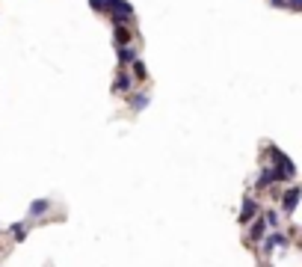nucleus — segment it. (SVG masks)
<instances>
[{
  "label": "nucleus",
  "instance_id": "7ed1b4c3",
  "mask_svg": "<svg viewBox=\"0 0 302 267\" xmlns=\"http://www.w3.org/2000/svg\"><path fill=\"white\" fill-rule=\"evenodd\" d=\"M276 181H287V175L279 169V166H267L261 175L255 178V190H267L269 184H276Z\"/></svg>",
  "mask_w": 302,
  "mask_h": 267
},
{
  "label": "nucleus",
  "instance_id": "ddd939ff",
  "mask_svg": "<svg viewBox=\"0 0 302 267\" xmlns=\"http://www.w3.org/2000/svg\"><path fill=\"white\" fill-rule=\"evenodd\" d=\"M282 6H287L290 12H299V9H302V0H282Z\"/></svg>",
  "mask_w": 302,
  "mask_h": 267
},
{
  "label": "nucleus",
  "instance_id": "9b49d317",
  "mask_svg": "<svg viewBox=\"0 0 302 267\" xmlns=\"http://www.w3.org/2000/svg\"><path fill=\"white\" fill-rule=\"evenodd\" d=\"M113 27H116V42L118 45H131V30H128V27H125V24H113Z\"/></svg>",
  "mask_w": 302,
  "mask_h": 267
},
{
  "label": "nucleus",
  "instance_id": "9d476101",
  "mask_svg": "<svg viewBox=\"0 0 302 267\" xmlns=\"http://www.w3.org/2000/svg\"><path fill=\"white\" fill-rule=\"evenodd\" d=\"M148 101H151L148 92H139V95H134V98H131V110H136V113H139V110H145V107H148Z\"/></svg>",
  "mask_w": 302,
  "mask_h": 267
},
{
  "label": "nucleus",
  "instance_id": "2eb2a0df",
  "mask_svg": "<svg viewBox=\"0 0 302 267\" xmlns=\"http://www.w3.org/2000/svg\"><path fill=\"white\" fill-rule=\"evenodd\" d=\"M89 3H92L95 12H107V0H89Z\"/></svg>",
  "mask_w": 302,
  "mask_h": 267
},
{
  "label": "nucleus",
  "instance_id": "4468645a",
  "mask_svg": "<svg viewBox=\"0 0 302 267\" xmlns=\"http://www.w3.org/2000/svg\"><path fill=\"white\" fill-rule=\"evenodd\" d=\"M131 66H134V74H136V77H145V66H142L139 60H134Z\"/></svg>",
  "mask_w": 302,
  "mask_h": 267
},
{
  "label": "nucleus",
  "instance_id": "f03ea898",
  "mask_svg": "<svg viewBox=\"0 0 302 267\" xmlns=\"http://www.w3.org/2000/svg\"><path fill=\"white\" fill-rule=\"evenodd\" d=\"M287 247H290V238L279 229H273V234H264V241H261V249H264L267 255L276 252V249H287Z\"/></svg>",
  "mask_w": 302,
  "mask_h": 267
},
{
  "label": "nucleus",
  "instance_id": "f257e3e1",
  "mask_svg": "<svg viewBox=\"0 0 302 267\" xmlns=\"http://www.w3.org/2000/svg\"><path fill=\"white\" fill-rule=\"evenodd\" d=\"M269 158H273V166H279V169H282V172L287 175V181H290V178L296 175V163H293V160L287 158V155L282 152V149L269 145Z\"/></svg>",
  "mask_w": 302,
  "mask_h": 267
},
{
  "label": "nucleus",
  "instance_id": "39448f33",
  "mask_svg": "<svg viewBox=\"0 0 302 267\" xmlns=\"http://www.w3.org/2000/svg\"><path fill=\"white\" fill-rule=\"evenodd\" d=\"M255 214H258V202H255L252 196H246V199H243V205H240V217H237V220H240V226H249L252 220H255Z\"/></svg>",
  "mask_w": 302,
  "mask_h": 267
},
{
  "label": "nucleus",
  "instance_id": "6e6552de",
  "mask_svg": "<svg viewBox=\"0 0 302 267\" xmlns=\"http://www.w3.org/2000/svg\"><path fill=\"white\" fill-rule=\"evenodd\" d=\"M134 60H136V51L131 45H118V63H122V66H131Z\"/></svg>",
  "mask_w": 302,
  "mask_h": 267
},
{
  "label": "nucleus",
  "instance_id": "20e7f679",
  "mask_svg": "<svg viewBox=\"0 0 302 267\" xmlns=\"http://www.w3.org/2000/svg\"><path fill=\"white\" fill-rule=\"evenodd\" d=\"M296 205H299V187L293 184V187H287V190H285V196H282V211H285L287 217H293Z\"/></svg>",
  "mask_w": 302,
  "mask_h": 267
},
{
  "label": "nucleus",
  "instance_id": "f8f14e48",
  "mask_svg": "<svg viewBox=\"0 0 302 267\" xmlns=\"http://www.w3.org/2000/svg\"><path fill=\"white\" fill-rule=\"evenodd\" d=\"M9 234H12L15 241H24V238H27V223H24V220H18V223H12V229H9Z\"/></svg>",
  "mask_w": 302,
  "mask_h": 267
},
{
  "label": "nucleus",
  "instance_id": "423d86ee",
  "mask_svg": "<svg viewBox=\"0 0 302 267\" xmlns=\"http://www.w3.org/2000/svg\"><path fill=\"white\" fill-rule=\"evenodd\" d=\"M264 234H267L264 217H261V220H252V223H249V241H252V244H261V241H264Z\"/></svg>",
  "mask_w": 302,
  "mask_h": 267
},
{
  "label": "nucleus",
  "instance_id": "0eeeda50",
  "mask_svg": "<svg viewBox=\"0 0 302 267\" xmlns=\"http://www.w3.org/2000/svg\"><path fill=\"white\" fill-rule=\"evenodd\" d=\"M50 211V199H33L30 202V217H42Z\"/></svg>",
  "mask_w": 302,
  "mask_h": 267
},
{
  "label": "nucleus",
  "instance_id": "1a4fd4ad",
  "mask_svg": "<svg viewBox=\"0 0 302 267\" xmlns=\"http://www.w3.org/2000/svg\"><path fill=\"white\" fill-rule=\"evenodd\" d=\"M131 86H134V77L122 71V74H118V77H116V83H113V92H128V89H131Z\"/></svg>",
  "mask_w": 302,
  "mask_h": 267
}]
</instances>
